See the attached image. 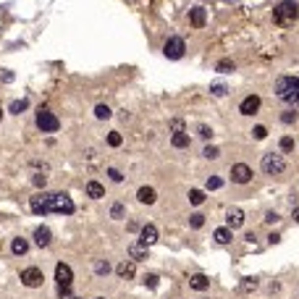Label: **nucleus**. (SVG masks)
I'll list each match as a JSON object with an SVG mask.
<instances>
[{
	"mask_svg": "<svg viewBox=\"0 0 299 299\" xmlns=\"http://www.w3.org/2000/svg\"><path fill=\"white\" fill-rule=\"evenodd\" d=\"M29 208H32V213H37V216H45V213L71 216L74 213V199L68 194H60V191H55V194H37V197L29 199Z\"/></svg>",
	"mask_w": 299,
	"mask_h": 299,
	"instance_id": "obj_1",
	"label": "nucleus"
},
{
	"mask_svg": "<svg viewBox=\"0 0 299 299\" xmlns=\"http://www.w3.org/2000/svg\"><path fill=\"white\" fill-rule=\"evenodd\" d=\"M275 95H278L281 103L299 108V76H281L275 82Z\"/></svg>",
	"mask_w": 299,
	"mask_h": 299,
	"instance_id": "obj_2",
	"label": "nucleus"
},
{
	"mask_svg": "<svg viewBox=\"0 0 299 299\" xmlns=\"http://www.w3.org/2000/svg\"><path fill=\"white\" fill-rule=\"evenodd\" d=\"M297 19H299V5L294 3V0H283V3H278L273 8V21L283 29L294 27Z\"/></svg>",
	"mask_w": 299,
	"mask_h": 299,
	"instance_id": "obj_3",
	"label": "nucleus"
},
{
	"mask_svg": "<svg viewBox=\"0 0 299 299\" xmlns=\"http://www.w3.org/2000/svg\"><path fill=\"white\" fill-rule=\"evenodd\" d=\"M263 173L265 176H281L283 171H286V160H283V155H278V152H268V155H263Z\"/></svg>",
	"mask_w": 299,
	"mask_h": 299,
	"instance_id": "obj_4",
	"label": "nucleus"
},
{
	"mask_svg": "<svg viewBox=\"0 0 299 299\" xmlns=\"http://www.w3.org/2000/svg\"><path fill=\"white\" fill-rule=\"evenodd\" d=\"M37 129L45 132V134H53V132L60 129V121H58V116H53L50 110H40L37 113Z\"/></svg>",
	"mask_w": 299,
	"mask_h": 299,
	"instance_id": "obj_5",
	"label": "nucleus"
},
{
	"mask_svg": "<svg viewBox=\"0 0 299 299\" xmlns=\"http://www.w3.org/2000/svg\"><path fill=\"white\" fill-rule=\"evenodd\" d=\"M42 281H45V273L40 271V268H24L21 271V283L24 286H29V289H37V286H42Z\"/></svg>",
	"mask_w": 299,
	"mask_h": 299,
	"instance_id": "obj_6",
	"label": "nucleus"
},
{
	"mask_svg": "<svg viewBox=\"0 0 299 299\" xmlns=\"http://www.w3.org/2000/svg\"><path fill=\"white\" fill-rule=\"evenodd\" d=\"M184 50H187V45H184L181 37H171L165 45H163V53H165V58H171V60H179L184 58Z\"/></svg>",
	"mask_w": 299,
	"mask_h": 299,
	"instance_id": "obj_7",
	"label": "nucleus"
},
{
	"mask_svg": "<svg viewBox=\"0 0 299 299\" xmlns=\"http://www.w3.org/2000/svg\"><path fill=\"white\" fill-rule=\"evenodd\" d=\"M231 181H234V184H249V181H252V168H249L247 163L231 165Z\"/></svg>",
	"mask_w": 299,
	"mask_h": 299,
	"instance_id": "obj_8",
	"label": "nucleus"
},
{
	"mask_svg": "<svg viewBox=\"0 0 299 299\" xmlns=\"http://www.w3.org/2000/svg\"><path fill=\"white\" fill-rule=\"evenodd\" d=\"M55 281H58V286H71V281H74V271H71V265L58 263V265H55Z\"/></svg>",
	"mask_w": 299,
	"mask_h": 299,
	"instance_id": "obj_9",
	"label": "nucleus"
},
{
	"mask_svg": "<svg viewBox=\"0 0 299 299\" xmlns=\"http://www.w3.org/2000/svg\"><path fill=\"white\" fill-rule=\"evenodd\" d=\"M155 242H158V228L152 226V223L142 226L139 228V244H142V247H152Z\"/></svg>",
	"mask_w": 299,
	"mask_h": 299,
	"instance_id": "obj_10",
	"label": "nucleus"
},
{
	"mask_svg": "<svg viewBox=\"0 0 299 299\" xmlns=\"http://www.w3.org/2000/svg\"><path fill=\"white\" fill-rule=\"evenodd\" d=\"M257 110H260V97H257V95H249V97L242 100V105H239V113H242V116H255Z\"/></svg>",
	"mask_w": 299,
	"mask_h": 299,
	"instance_id": "obj_11",
	"label": "nucleus"
},
{
	"mask_svg": "<svg viewBox=\"0 0 299 299\" xmlns=\"http://www.w3.org/2000/svg\"><path fill=\"white\" fill-rule=\"evenodd\" d=\"M226 228H239V226H244V210L242 208H228V213H226Z\"/></svg>",
	"mask_w": 299,
	"mask_h": 299,
	"instance_id": "obj_12",
	"label": "nucleus"
},
{
	"mask_svg": "<svg viewBox=\"0 0 299 299\" xmlns=\"http://www.w3.org/2000/svg\"><path fill=\"white\" fill-rule=\"evenodd\" d=\"M50 242H53V234H50V228H48V226L34 228V244H37V247L45 249V247H50Z\"/></svg>",
	"mask_w": 299,
	"mask_h": 299,
	"instance_id": "obj_13",
	"label": "nucleus"
},
{
	"mask_svg": "<svg viewBox=\"0 0 299 299\" xmlns=\"http://www.w3.org/2000/svg\"><path fill=\"white\" fill-rule=\"evenodd\" d=\"M136 199H139L142 205H152L158 199V194H155V189H152V187H139V191H136Z\"/></svg>",
	"mask_w": 299,
	"mask_h": 299,
	"instance_id": "obj_14",
	"label": "nucleus"
},
{
	"mask_svg": "<svg viewBox=\"0 0 299 299\" xmlns=\"http://www.w3.org/2000/svg\"><path fill=\"white\" fill-rule=\"evenodd\" d=\"M129 260H132V263L147 260V247H142L139 242H136V244H132V247H129Z\"/></svg>",
	"mask_w": 299,
	"mask_h": 299,
	"instance_id": "obj_15",
	"label": "nucleus"
},
{
	"mask_svg": "<svg viewBox=\"0 0 299 299\" xmlns=\"http://www.w3.org/2000/svg\"><path fill=\"white\" fill-rule=\"evenodd\" d=\"M84 191H87V197H92V199L105 197V189H103V184H100V181H87V187H84Z\"/></svg>",
	"mask_w": 299,
	"mask_h": 299,
	"instance_id": "obj_16",
	"label": "nucleus"
},
{
	"mask_svg": "<svg viewBox=\"0 0 299 299\" xmlns=\"http://www.w3.org/2000/svg\"><path fill=\"white\" fill-rule=\"evenodd\" d=\"M189 286L194 291H205L210 286V278H208V275H202V273H197V275H191V278H189Z\"/></svg>",
	"mask_w": 299,
	"mask_h": 299,
	"instance_id": "obj_17",
	"label": "nucleus"
},
{
	"mask_svg": "<svg viewBox=\"0 0 299 299\" xmlns=\"http://www.w3.org/2000/svg\"><path fill=\"white\" fill-rule=\"evenodd\" d=\"M213 239H216L218 244H231V239H234V234H231V228L220 226V228H216V231H213Z\"/></svg>",
	"mask_w": 299,
	"mask_h": 299,
	"instance_id": "obj_18",
	"label": "nucleus"
},
{
	"mask_svg": "<svg viewBox=\"0 0 299 299\" xmlns=\"http://www.w3.org/2000/svg\"><path fill=\"white\" fill-rule=\"evenodd\" d=\"M205 19H208V16H205V8H191L189 11V21H191V27H205Z\"/></svg>",
	"mask_w": 299,
	"mask_h": 299,
	"instance_id": "obj_19",
	"label": "nucleus"
},
{
	"mask_svg": "<svg viewBox=\"0 0 299 299\" xmlns=\"http://www.w3.org/2000/svg\"><path fill=\"white\" fill-rule=\"evenodd\" d=\"M11 252H13L16 257L27 255V252H29V242H27V239H21V236H19V239H13V242H11Z\"/></svg>",
	"mask_w": 299,
	"mask_h": 299,
	"instance_id": "obj_20",
	"label": "nucleus"
},
{
	"mask_svg": "<svg viewBox=\"0 0 299 299\" xmlns=\"http://www.w3.org/2000/svg\"><path fill=\"white\" fill-rule=\"evenodd\" d=\"M116 273L121 275V278H134V263L132 260H124V263L116 268Z\"/></svg>",
	"mask_w": 299,
	"mask_h": 299,
	"instance_id": "obj_21",
	"label": "nucleus"
},
{
	"mask_svg": "<svg viewBox=\"0 0 299 299\" xmlns=\"http://www.w3.org/2000/svg\"><path fill=\"white\" fill-rule=\"evenodd\" d=\"M171 144H173V147H189V134H184V132H179V134H173L171 136Z\"/></svg>",
	"mask_w": 299,
	"mask_h": 299,
	"instance_id": "obj_22",
	"label": "nucleus"
},
{
	"mask_svg": "<svg viewBox=\"0 0 299 299\" xmlns=\"http://www.w3.org/2000/svg\"><path fill=\"white\" fill-rule=\"evenodd\" d=\"M255 289H257V278H242V283H239L242 294H249V291H255Z\"/></svg>",
	"mask_w": 299,
	"mask_h": 299,
	"instance_id": "obj_23",
	"label": "nucleus"
},
{
	"mask_svg": "<svg viewBox=\"0 0 299 299\" xmlns=\"http://www.w3.org/2000/svg\"><path fill=\"white\" fill-rule=\"evenodd\" d=\"M189 202L191 205H202L205 202V191L202 189H189Z\"/></svg>",
	"mask_w": 299,
	"mask_h": 299,
	"instance_id": "obj_24",
	"label": "nucleus"
},
{
	"mask_svg": "<svg viewBox=\"0 0 299 299\" xmlns=\"http://www.w3.org/2000/svg\"><path fill=\"white\" fill-rule=\"evenodd\" d=\"M205 187H208V191H216V189H220V187H223V179H220V176H208Z\"/></svg>",
	"mask_w": 299,
	"mask_h": 299,
	"instance_id": "obj_25",
	"label": "nucleus"
},
{
	"mask_svg": "<svg viewBox=\"0 0 299 299\" xmlns=\"http://www.w3.org/2000/svg\"><path fill=\"white\" fill-rule=\"evenodd\" d=\"M95 273L97 275H108L110 273V263H108V260H97V263H95Z\"/></svg>",
	"mask_w": 299,
	"mask_h": 299,
	"instance_id": "obj_26",
	"label": "nucleus"
},
{
	"mask_svg": "<svg viewBox=\"0 0 299 299\" xmlns=\"http://www.w3.org/2000/svg\"><path fill=\"white\" fill-rule=\"evenodd\" d=\"M95 116H97L100 121H108V118L113 116V113H110L108 105H97V108H95Z\"/></svg>",
	"mask_w": 299,
	"mask_h": 299,
	"instance_id": "obj_27",
	"label": "nucleus"
},
{
	"mask_svg": "<svg viewBox=\"0 0 299 299\" xmlns=\"http://www.w3.org/2000/svg\"><path fill=\"white\" fill-rule=\"evenodd\" d=\"M189 226H191V228H202V226H205V216H202V213H194V216H189Z\"/></svg>",
	"mask_w": 299,
	"mask_h": 299,
	"instance_id": "obj_28",
	"label": "nucleus"
},
{
	"mask_svg": "<svg viewBox=\"0 0 299 299\" xmlns=\"http://www.w3.org/2000/svg\"><path fill=\"white\" fill-rule=\"evenodd\" d=\"M29 108V103H27V100H13V103H11V113H21V110H27Z\"/></svg>",
	"mask_w": 299,
	"mask_h": 299,
	"instance_id": "obj_29",
	"label": "nucleus"
},
{
	"mask_svg": "<svg viewBox=\"0 0 299 299\" xmlns=\"http://www.w3.org/2000/svg\"><path fill=\"white\" fill-rule=\"evenodd\" d=\"M121 142H124V136H121L118 132H110L108 134V144H110V147H121Z\"/></svg>",
	"mask_w": 299,
	"mask_h": 299,
	"instance_id": "obj_30",
	"label": "nucleus"
},
{
	"mask_svg": "<svg viewBox=\"0 0 299 299\" xmlns=\"http://www.w3.org/2000/svg\"><path fill=\"white\" fill-rule=\"evenodd\" d=\"M110 218H116V220L124 218V205H121V202H116V205L110 208Z\"/></svg>",
	"mask_w": 299,
	"mask_h": 299,
	"instance_id": "obj_31",
	"label": "nucleus"
},
{
	"mask_svg": "<svg viewBox=\"0 0 299 299\" xmlns=\"http://www.w3.org/2000/svg\"><path fill=\"white\" fill-rule=\"evenodd\" d=\"M294 150V139H291V136H283L281 139V152H291Z\"/></svg>",
	"mask_w": 299,
	"mask_h": 299,
	"instance_id": "obj_32",
	"label": "nucleus"
},
{
	"mask_svg": "<svg viewBox=\"0 0 299 299\" xmlns=\"http://www.w3.org/2000/svg\"><path fill=\"white\" fill-rule=\"evenodd\" d=\"M108 176H110V181H116V184L124 181V173H121L118 168H108Z\"/></svg>",
	"mask_w": 299,
	"mask_h": 299,
	"instance_id": "obj_33",
	"label": "nucleus"
},
{
	"mask_svg": "<svg viewBox=\"0 0 299 299\" xmlns=\"http://www.w3.org/2000/svg\"><path fill=\"white\" fill-rule=\"evenodd\" d=\"M252 136H255V139H265V136H268V129H265V126H255V129H252Z\"/></svg>",
	"mask_w": 299,
	"mask_h": 299,
	"instance_id": "obj_34",
	"label": "nucleus"
},
{
	"mask_svg": "<svg viewBox=\"0 0 299 299\" xmlns=\"http://www.w3.org/2000/svg\"><path fill=\"white\" fill-rule=\"evenodd\" d=\"M205 158H210V160H216L220 152H218V147H213V144H208V147H205V152H202Z\"/></svg>",
	"mask_w": 299,
	"mask_h": 299,
	"instance_id": "obj_35",
	"label": "nucleus"
},
{
	"mask_svg": "<svg viewBox=\"0 0 299 299\" xmlns=\"http://www.w3.org/2000/svg\"><path fill=\"white\" fill-rule=\"evenodd\" d=\"M144 286H150V289H158V275H155V273L144 275Z\"/></svg>",
	"mask_w": 299,
	"mask_h": 299,
	"instance_id": "obj_36",
	"label": "nucleus"
},
{
	"mask_svg": "<svg viewBox=\"0 0 299 299\" xmlns=\"http://www.w3.org/2000/svg\"><path fill=\"white\" fill-rule=\"evenodd\" d=\"M218 71H223V74L234 71V63H231V60H220V63H218Z\"/></svg>",
	"mask_w": 299,
	"mask_h": 299,
	"instance_id": "obj_37",
	"label": "nucleus"
},
{
	"mask_svg": "<svg viewBox=\"0 0 299 299\" xmlns=\"http://www.w3.org/2000/svg\"><path fill=\"white\" fill-rule=\"evenodd\" d=\"M210 92H213L216 97H223V95H226V87H223V84H213Z\"/></svg>",
	"mask_w": 299,
	"mask_h": 299,
	"instance_id": "obj_38",
	"label": "nucleus"
},
{
	"mask_svg": "<svg viewBox=\"0 0 299 299\" xmlns=\"http://www.w3.org/2000/svg\"><path fill=\"white\" fill-rule=\"evenodd\" d=\"M278 220H281V218H278V213H273V210H271V213H265V223H278Z\"/></svg>",
	"mask_w": 299,
	"mask_h": 299,
	"instance_id": "obj_39",
	"label": "nucleus"
},
{
	"mask_svg": "<svg viewBox=\"0 0 299 299\" xmlns=\"http://www.w3.org/2000/svg\"><path fill=\"white\" fill-rule=\"evenodd\" d=\"M281 121H283V124H294V121H297V113H283Z\"/></svg>",
	"mask_w": 299,
	"mask_h": 299,
	"instance_id": "obj_40",
	"label": "nucleus"
},
{
	"mask_svg": "<svg viewBox=\"0 0 299 299\" xmlns=\"http://www.w3.org/2000/svg\"><path fill=\"white\" fill-rule=\"evenodd\" d=\"M32 181H34V187H45V184H48V179H45L42 173H37V176H34Z\"/></svg>",
	"mask_w": 299,
	"mask_h": 299,
	"instance_id": "obj_41",
	"label": "nucleus"
},
{
	"mask_svg": "<svg viewBox=\"0 0 299 299\" xmlns=\"http://www.w3.org/2000/svg\"><path fill=\"white\" fill-rule=\"evenodd\" d=\"M199 136H205V139H210V136H213V129H208V126H199Z\"/></svg>",
	"mask_w": 299,
	"mask_h": 299,
	"instance_id": "obj_42",
	"label": "nucleus"
},
{
	"mask_svg": "<svg viewBox=\"0 0 299 299\" xmlns=\"http://www.w3.org/2000/svg\"><path fill=\"white\" fill-rule=\"evenodd\" d=\"M58 294L60 297H71V286H58Z\"/></svg>",
	"mask_w": 299,
	"mask_h": 299,
	"instance_id": "obj_43",
	"label": "nucleus"
},
{
	"mask_svg": "<svg viewBox=\"0 0 299 299\" xmlns=\"http://www.w3.org/2000/svg\"><path fill=\"white\" fill-rule=\"evenodd\" d=\"M171 126H173V132H176V134H179V132H184V124H181V121H173Z\"/></svg>",
	"mask_w": 299,
	"mask_h": 299,
	"instance_id": "obj_44",
	"label": "nucleus"
},
{
	"mask_svg": "<svg viewBox=\"0 0 299 299\" xmlns=\"http://www.w3.org/2000/svg\"><path fill=\"white\" fill-rule=\"evenodd\" d=\"M268 242H271V244H278L281 236H278V234H271V236H268Z\"/></svg>",
	"mask_w": 299,
	"mask_h": 299,
	"instance_id": "obj_45",
	"label": "nucleus"
},
{
	"mask_svg": "<svg viewBox=\"0 0 299 299\" xmlns=\"http://www.w3.org/2000/svg\"><path fill=\"white\" fill-rule=\"evenodd\" d=\"M294 220H297V223H299V208H294Z\"/></svg>",
	"mask_w": 299,
	"mask_h": 299,
	"instance_id": "obj_46",
	"label": "nucleus"
},
{
	"mask_svg": "<svg viewBox=\"0 0 299 299\" xmlns=\"http://www.w3.org/2000/svg\"><path fill=\"white\" fill-rule=\"evenodd\" d=\"M68 299H82V297H68Z\"/></svg>",
	"mask_w": 299,
	"mask_h": 299,
	"instance_id": "obj_47",
	"label": "nucleus"
},
{
	"mask_svg": "<svg viewBox=\"0 0 299 299\" xmlns=\"http://www.w3.org/2000/svg\"><path fill=\"white\" fill-rule=\"evenodd\" d=\"M0 118H3V108H0Z\"/></svg>",
	"mask_w": 299,
	"mask_h": 299,
	"instance_id": "obj_48",
	"label": "nucleus"
},
{
	"mask_svg": "<svg viewBox=\"0 0 299 299\" xmlns=\"http://www.w3.org/2000/svg\"><path fill=\"white\" fill-rule=\"evenodd\" d=\"M97 299H105V297H97Z\"/></svg>",
	"mask_w": 299,
	"mask_h": 299,
	"instance_id": "obj_49",
	"label": "nucleus"
}]
</instances>
